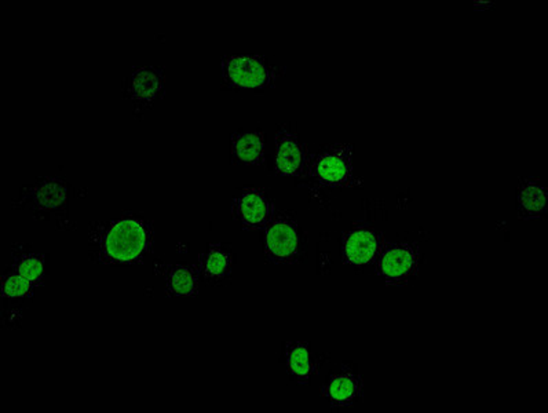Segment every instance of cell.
Masks as SVG:
<instances>
[{
	"instance_id": "16",
	"label": "cell",
	"mask_w": 548,
	"mask_h": 413,
	"mask_svg": "<svg viewBox=\"0 0 548 413\" xmlns=\"http://www.w3.org/2000/svg\"><path fill=\"white\" fill-rule=\"evenodd\" d=\"M36 200L45 209L57 207L65 200V189L55 181H45L42 185L37 186Z\"/></svg>"
},
{
	"instance_id": "7",
	"label": "cell",
	"mask_w": 548,
	"mask_h": 413,
	"mask_svg": "<svg viewBox=\"0 0 548 413\" xmlns=\"http://www.w3.org/2000/svg\"><path fill=\"white\" fill-rule=\"evenodd\" d=\"M273 204L258 189H248L234 200V214L244 228L258 229L272 218Z\"/></svg>"
},
{
	"instance_id": "18",
	"label": "cell",
	"mask_w": 548,
	"mask_h": 413,
	"mask_svg": "<svg viewBox=\"0 0 548 413\" xmlns=\"http://www.w3.org/2000/svg\"><path fill=\"white\" fill-rule=\"evenodd\" d=\"M17 273L31 281H36L43 276V263L39 258L26 257L21 260L17 266Z\"/></svg>"
},
{
	"instance_id": "4",
	"label": "cell",
	"mask_w": 548,
	"mask_h": 413,
	"mask_svg": "<svg viewBox=\"0 0 548 413\" xmlns=\"http://www.w3.org/2000/svg\"><path fill=\"white\" fill-rule=\"evenodd\" d=\"M353 149L349 145H334L315 157L312 175L328 186H346L353 181Z\"/></svg>"
},
{
	"instance_id": "10",
	"label": "cell",
	"mask_w": 548,
	"mask_h": 413,
	"mask_svg": "<svg viewBox=\"0 0 548 413\" xmlns=\"http://www.w3.org/2000/svg\"><path fill=\"white\" fill-rule=\"evenodd\" d=\"M304 148L301 141L288 132L277 134V169L282 175H296L304 169Z\"/></svg>"
},
{
	"instance_id": "5",
	"label": "cell",
	"mask_w": 548,
	"mask_h": 413,
	"mask_svg": "<svg viewBox=\"0 0 548 413\" xmlns=\"http://www.w3.org/2000/svg\"><path fill=\"white\" fill-rule=\"evenodd\" d=\"M301 231L290 218L277 217L267 226L266 255L273 262H294L301 252Z\"/></svg>"
},
{
	"instance_id": "1",
	"label": "cell",
	"mask_w": 548,
	"mask_h": 413,
	"mask_svg": "<svg viewBox=\"0 0 548 413\" xmlns=\"http://www.w3.org/2000/svg\"><path fill=\"white\" fill-rule=\"evenodd\" d=\"M151 247V231L143 221L123 218L109 226L104 234L103 255L115 263L141 260Z\"/></svg>"
},
{
	"instance_id": "8",
	"label": "cell",
	"mask_w": 548,
	"mask_h": 413,
	"mask_svg": "<svg viewBox=\"0 0 548 413\" xmlns=\"http://www.w3.org/2000/svg\"><path fill=\"white\" fill-rule=\"evenodd\" d=\"M364 383L360 375L352 369L342 368L338 372H334L328 378L327 383L323 388L325 398L336 407L353 405L363 397Z\"/></svg>"
},
{
	"instance_id": "12",
	"label": "cell",
	"mask_w": 548,
	"mask_h": 413,
	"mask_svg": "<svg viewBox=\"0 0 548 413\" xmlns=\"http://www.w3.org/2000/svg\"><path fill=\"white\" fill-rule=\"evenodd\" d=\"M163 87L162 72L154 68H141L131 79L133 94L140 100H154Z\"/></svg>"
},
{
	"instance_id": "2",
	"label": "cell",
	"mask_w": 548,
	"mask_h": 413,
	"mask_svg": "<svg viewBox=\"0 0 548 413\" xmlns=\"http://www.w3.org/2000/svg\"><path fill=\"white\" fill-rule=\"evenodd\" d=\"M222 72L231 86L244 90L266 89L277 76L276 68L269 61L250 54L224 58Z\"/></svg>"
},
{
	"instance_id": "14",
	"label": "cell",
	"mask_w": 548,
	"mask_h": 413,
	"mask_svg": "<svg viewBox=\"0 0 548 413\" xmlns=\"http://www.w3.org/2000/svg\"><path fill=\"white\" fill-rule=\"evenodd\" d=\"M167 287L173 294L192 295L196 291V277L191 269L175 266L168 271Z\"/></svg>"
},
{
	"instance_id": "11",
	"label": "cell",
	"mask_w": 548,
	"mask_h": 413,
	"mask_svg": "<svg viewBox=\"0 0 548 413\" xmlns=\"http://www.w3.org/2000/svg\"><path fill=\"white\" fill-rule=\"evenodd\" d=\"M232 151L239 162L259 164L264 159V135L258 132H243L234 135Z\"/></svg>"
},
{
	"instance_id": "13",
	"label": "cell",
	"mask_w": 548,
	"mask_h": 413,
	"mask_svg": "<svg viewBox=\"0 0 548 413\" xmlns=\"http://www.w3.org/2000/svg\"><path fill=\"white\" fill-rule=\"evenodd\" d=\"M287 364L291 374L298 380H309L314 372V362L312 361L306 345L295 343L288 349Z\"/></svg>"
},
{
	"instance_id": "9",
	"label": "cell",
	"mask_w": 548,
	"mask_h": 413,
	"mask_svg": "<svg viewBox=\"0 0 548 413\" xmlns=\"http://www.w3.org/2000/svg\"><path fill=\"white\" fill-rule=\"evenodd\" d=\"M518 212L523 220L540 218L547 209V189L539 180L523 181L517 192Z\"/></svg>"
},
{
	"instance_id": "6",
	"label": "cell",
	"mask_w": 548,
	"mask_h": 413,
	"mask_svg": "<svg viewBox=\"0 0 548 413\" xmlns=\"http://www.w3.org/2000/svg\"><path fill=\"white\" fill-rule=\"evenodd\" d=\"M384 237L375 229L357 226L344 237V261L347 265L364 266L379 257Z\"/></svg>"
},
{
	"instance_id": "17",
	"label": "cell",
	"mask_w": 548,
	"mask_h": 413,
	"mask_svg": "<svg viewBox=\"0 0 548 413\" xmlns=\"http://www.w3.org/2000/svg\"><path fill=\"white\" fill-rule=\"evenodd\" d=\"M31 291V280L21 274H13L5 281L4 292L7 297H24Z\"/></svg>"
},
{
	"instance_id": "15",
	"label": "cell",
	"mask_w": 548,
	"mask_h": 413,
	"mask_svg": "<svg viewBox=\"0 0 548 413\" xmlns=\"http://www.w3.org/2000/svg\"><path fill=\"white\" fill-rule=\"evenodd\" d=\"M231 255L219 247L210 248L202 258V270L208 277H221L231 269Z\"/></svg>"
},
{
	"instance_id": "3",
	"label": "cell",
	"mask_w": 548,
	"mask_h": 413,
	"mask_svg": "<svg viewBox=\"0 0 548 413\" xmlns=\"http://www.w3.org/2000/svg\"><path fill=\"white\" fill-rule=\"evenodd\" d=\"M418 252L413 245L389 244L379 254V277L390 285L406 284L418 274Z\"/></svg>"
}]
</instances>
